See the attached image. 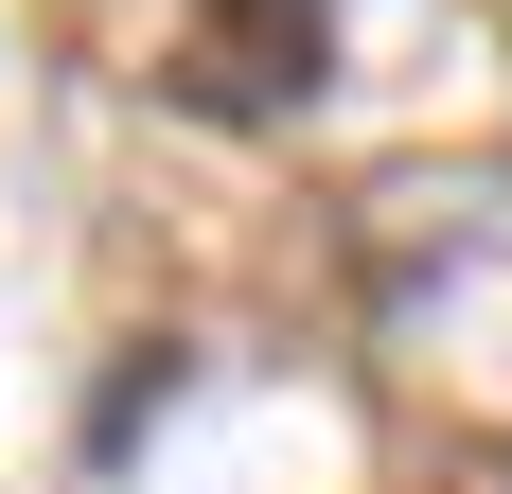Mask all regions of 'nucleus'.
<instances>
[{"label": "nucleus", "instance_id": "1", "mask_svg": "<svg viewBox=\"0 0 512 494\" xmlns=\"http://www.w3.org/2000/svg\"><path fill=\"white\" fill-rule=\"evenodd\" d=\"M318 53H336V0H195V36H177V89L212 124H283L318 89Z\"/></svg>", "mask_w": 512, "mask_h": 494}]
</instances>
